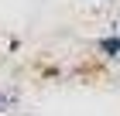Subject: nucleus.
Returning <instances> with one entry per match:
<instances>
[{"label":"nucleus","mask_w":120,"mask_h":116,"mask_svg":"<svg viewBox=\"0 0 120 116\" xmlns=\"http://www.w3.org/2000/svg\"><path fill=\"white\" fill-rule=\"evenodd\" d=\"M96 48H100V55H103V58H113V62H117V58H120V34L113 31V34H110V38H103Z\"/></svg>","instance_id":"1"},{"label":"nucleus","mask_w":120,"mask_h":116,"mask_svg":"<svg viewBox=\"0 0 120 116\" xmlns=\"http://www.w3.org/2000/svg\"><path fill=\"white\" fill-rule=\"evenodd\" d=\"M14 106H17V92H7V89H0V116H7Z\"/></svg>","instance_id":"2"}]
</instances>
